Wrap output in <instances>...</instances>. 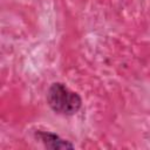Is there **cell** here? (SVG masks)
I'll list each match as a JSON object with an SVG mask.
<instances>
[{"label": "cell", "mask_w": 150, "mask_h": 150, "mask_svg": "<svg viewBox=\"0 0 150 150\" xmlns=\"http://www.w3.org/2000/svg\"><path fill=\"white\" fill-rule=\"evenodd\" d=\"M47 103L50 109L62 116H73L82 108L81 96L62 82H54L47 91Z\"/></svg>", "instance_id": "obj_1"}, {"label": "cell", "mask_w": 150, "mask_h": 150, "mask_svg": "<svg viewBox=\"0 0 150 150\" xmlns=\"http://www.w3.org/2000/svg\"><path fill=\"white\" fill-rule=\"evenodd\" d=\"M34 135H35V138L39 139L48 149L60 150V149H73L74 148V144H71L69 141L63 139L57 134L52 132V131L38 129V130H35Z\"/></svg>", "instance_id": "obj_2"}]
</instances>
